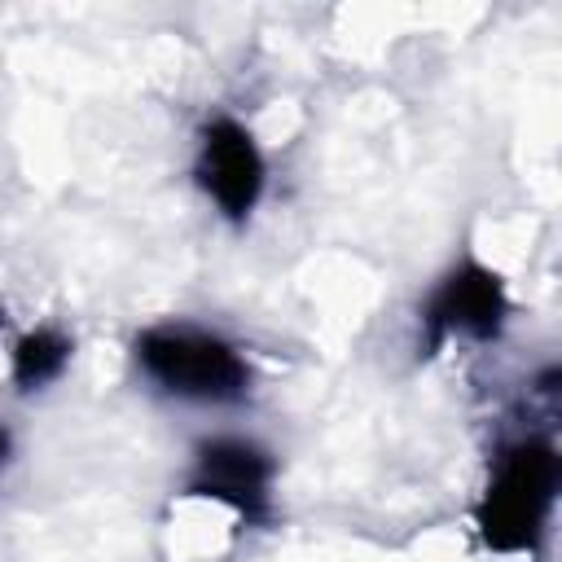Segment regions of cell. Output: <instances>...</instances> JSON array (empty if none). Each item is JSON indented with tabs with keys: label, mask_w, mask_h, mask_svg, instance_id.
<instances>
[{
	"label": "cell",
	"mask_w": 562,
	"mask_h": 562,
	"mask_svg": "<svg viewBox=\"0 0 562 562\" xmlns=\"http://www.w3.org/2000/svg\"><path fill=\"white\" fill-rule=\"evenodd\" d=\"M268 483H272V461L255 443L215 439V443H202L193 479H189V492L224 501L241 518H259L263 505H268Z\"/></svg>",
	"instance_id": "cell-4"
},
{
	"label": "cell",
	"mask_w": 562,
	"mask_h": 562,
	"mask_svg": "<svg viewBox=\"0 0 562 562\" xmlns=\"http://www.w3.org/2000/svg\"><path fill=\"white\" fill-rule=\"evenodd\" d=\"M4 452H9V435L0 430V461H4Z\"/></svg>",
	"instance_id": "cell-7"
},
{
	"label": "cell",
	"mask_w": 562,
	"mask_h": 562,
	"mask_svg": "<svg viewBox=\"0 0 562 562\" xmlns=\"http://www.w3.org/2000/svg\"><path fill=\"white\" fill-rule=\"evenodd\" d=\"M145 373L171 395L189 400H237L246 391V364L237 351L211 334L193 329H149L136 342Z\"/></svg>",
	"instance_id": "cell-2"
},
{
	"label": "cell",
	"mask_w": 562,
	"mask_h": 562,
	"mask_svg": "<svg viewBox=\"0 0 562 562\" xmlns=\"http://www.w3.org/2000/svg\"><path fill=\"white\" fill-rule=\"evenodd\" d=\"M553 487H558V457L549 443L531 439V443L509 448L487 483L479 514H474L483 540L501 553L531 549L544 527V514L553 505Z\"/></svg>",
	"instance_id": "cell-1"
},
{
	"label": "cell",
	"mask_w": 562,
	"mask_h": 562,
	"mask_svg": "<svg viewBox=\"0 0 562 562\" xmlns=\"http://www.w3.org/2000/svg\"><path fill=\"white\" fill-rule=\"evenodd\" d=\"M66 360H70V342L61 334H53V329H35L13 351V382L22 391H35V386L53 382L66 369Z\"/></svg>",
	"instance_id": "cell-6"
},
{
	"label": "cell",
	"mask_w": 562,
	"mask_h": 562,
	"mask_svg": "<svg viewBox=\"0 0 562 562\" xmlns=\"http://www.w3.org/2000/svg\"><path fill=\"white\" fill-rule=\"evenodd\" d=\"M202 189L220 202L224 215L241 220L263 189V158L250 140V132L233 119H215L202 132V158H198Z\"/></svg>",
	"instance_id": "cell-3"
},
{
	"label": "cell",
	"mask_w": 562,
	"mask_h": 562,
	"mask_svg": "<svg viewBox=\"0 0 562 562\" xmlns=\"http://www.w3.org/2000/svg\"><path fill=\"white\" fill-rule=\"evenodd\" d=\"M505 321V290L501 277L479 268V263H461L452 277H443V285L435 290L430 307H426V325L430 338H448V334H470V338H492Z\"/></svg>",
	"instance_id": "cell-5"
}]
</instances>
